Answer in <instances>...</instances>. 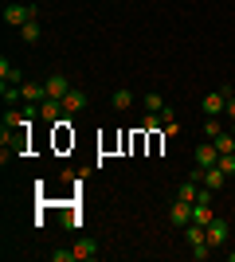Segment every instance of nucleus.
Listing matches in <instances>:
<instances>
[{"label": "nucleus", "mask_w": 235, "mask_h": 262, "mask_svg": "<svg viewBox=\"0 0 235 262\" xmlns=\"http://www.w3.org/2000/svg\"><path fill=\"white\" fill-rule=\"evenodd\" d=\"M35 16H39L35 4H8V8H4V24H8V28H24V24L35 20Z\"/></svg>", "instance_id": "f03ea898"}, {"label": "nucleus", "mask_w": 235, "mask_h": 262, "mask_svg": "<svg viewBox=\"0 0 235 262\" xmlns=\"http://www.w3.org/2000/svg\"><path fill=\"white\" fill-rule=\"evenodd\" d=\"M196 168H212V164H220V149H216L212 141H204V145H196Z\"/></svg>", "instance_id": "423d86ee"}, {"label": "nucleus", "mask_w": 235, "mask_h": 262, "mask_svg": "<svg viewBox=\"0 0 235 262\" xmlns=\"http://www.w3.org/2000/svg\"><path fill=\"white\" fill-rule=\"evenodd\" d=\"M161 133H165V137H177V133H180V125H177V121H173V118H165V125H161Z\"/></svg>", "instance_id": "4be33fe9"}, {"label": "nucleus", "mask_w": 235, "mask_h": 262, "mask_svg": "<svg viewBox=\"0 0 235 262\" xmlns=\"http://www.w3.org/2000/svg\"><path fill=\"white\" fill-rule=\"evenodd\" d=\"M110 106H114V110H130V106H134V90L118 86V90L110 94Z\"/></svg>", "instance_id": "dca6fc26"}, {"label": "nucleus", "mask_w": 235, "mask_h": 262, "mask_svg": "<svg viewBox=\"0 0 235 262\" xmlns=\"http://www.w3.org/2000/svg\"><path fill=\"white\" fill-rule=\"evenodd\" d=\"M227 262H235V251H227Z\"/></svg>", "instance_id": "b1692460"}, {"label": "nucleus", "mask_w": 235, "mask_h": 262, "mask_svg": "<svg viewBox=\"0 0 235 262\" xmlns=\"http://www.w3.org/2000/svg\"><path fill=\"white\" fill-rule=\"evenodd\" d=\"M208 247L212 251H224L227 247V219H212L208 223Z\"/></svg>", "instance_id": "39448f33"}, {"label": "nucleus", "mask_w": 235, "mask_h": 262, "mask_svg": "<svg viewBox=\"0 0 235 262\" xmlns=\"http://www.w3.org/2000/svg\"><path fill=\"white\" fill-rule=\"evenodd\" d=\"M20 90H24V102H44L47 98V86H44V82H35V78H24Z\"/></svg>", "instance_id": "1a4fd4ad"}, {"label": "nucleus", "mask_w": 235, "mask_h": 262, "mask_svg": "<svg viewBox=\"0 0 235 262\" xmlns=\"http://www.w3.org/2000/svg\"><path fill=\"white\" fill-rule=\"evenodd\" d=\"M20 39H24V43H39V16H35V20H28V24L20 28Z\"/></svg>", "instance_id": "f3484780"}, {"label": "nucleus", "mask_w": 235, "mask_h": 262, "mask_svg": "<svg viewBox=\"0 0 235 262\" xmlns=\"http://www.w3.org/2000/svg\"><path fill=\"white\" fill-rule=\"evenodd\" d=\"M212 145H216V149H220V157L235 153V133H231V129H224V133H216V137H212Z\"/></svg>", "instance_id": "ddd939ff"}, {"label": "nucleus", "mask_w": 235, "mask_h": 262, "mask_svg": "<svg viewBox=\"0 0 235 262\" xmlns=\"http://www.w3.org/2000/svg\"><path fill=\"white\" fill-rule=\"evenodd\" d=\"M141 106H145L149 114H165V118H173V110L165 106V98H161V94H145V98H141Z\"/></svg>", "instance_id": "f8f14e48"}, {"label": "nucleus", "mask_w": 235, "mask_h": 262, "mask_svg": "<svg viewBox=\"0 0 235 262\" xmlns=\"http://www.w3.org/2000/svg\"><path fill=\"white\" fill-rule=\"evenodd\" d=\"M220 168H224L227 176H235V153H227V157H220Z\"/></svg>", "instance_id": "412c9836"}, {"label": "nucleus", "mask_w": 235, "mask_h": 262, "mask_svg": "<svg viewBox=\"0 0 235 262\" xmlns=\"http://www.w3.org/2000/svg\"><path fill=\"white\" fill-rule=\"evenodd\" d=\"M224 114H227V121H235V94L227 98V110H224Z\"/></svg>", "instance_id": "5701e85b"}, {"label": "nucleus", "mask_w": 235, "mask_h": 262, "mask_svg": "<svg viewBox=\"0 0 235 262\" xmlns=\"http://www.w3.org/2000/svg\"><path fill=\"white\" fill-rule=\"evenodd\" d=\"M44 86H47V98H67L71 94V82H67V75H59V71H51V75L44 78Z\"/></svg>", "instance_id": "7ed1b4c3"}, {"label": "nucleus", "mask_w": 235, "mask_h": 262, "mask_svg": "<svg viewBox=\"0 0 235 262\" xmlns=\"http://www.w3.org/2000/svg\"><path fill=\"white\" fill-rule=\"evenodd\" d=\"M227 129H231V133H235V121H231V125H227Z\"/></svg>", "instance_id": "393cba45"}, {"label": "nucleus", "mask_w": 235, "mask_h": 262, "mask_svg": "<svg viewBox=\"0 0 235 262\" xmlns=\"http://www.w3.org/2000/svg\"><path fill=\"white\" fill-rule=\"evenodd\" d=\"M98 254H102V251H98V243H94V239H78V243H75V258H78V262H94Z\"/></svg>", "instance_id": "9d476101"}, {"label": "nucleus", "mask_w": 235, "mask_h": 262, "mask_svg": "<svg viewBox=\"0 0 235 262\" xmlns=\"http://www.w3.org/2000/svg\"><path fill=\"white\" fill-rule=\"evenodd\" d=\"M196 196H200V184H196V180H184V184L177 188V200H184V204H196Z\"/></svg>", "instance_id": "2eb2a0df"}, {"label": "nucleus", "mask_w": 235, "mask_h": 262, "mask_svg": "<svg viewBox=\"0 0 235 262\" xmlns=\"http://www.w3.org/2000/svg\"><path fill=\"white\" fill-rule=\"evenodd\" d=\"M212 219H216L212 204H192V223H200V227H208Z\"/></svg>", "instance_id": "4468645a"}, {"label": "nucleus", "mask_w": 235, "mask_h": 262, "mask_svg": "<svg viewBox=\"0 0 235 262\" xmlns=\"http://www.w3.org/2000/svg\"><path fill=\"white\" fill-rule=\"evenodd\" d=\"M224 129H227V125H224L220 118H204V133H208V141H212L216 133H224Z\"/></svg>", "instance_id": "a211bd4d"}, {"label": "nucleus", "mask_w": 235, "mask_h": 262, "mask_svg": "<svg viewBox=\"0 0 235 262\" xmlns=\"http://www.w3.org/2000/svg\"><path fill=\"white\" fill-rule=\"evenodd\" d=\"M208 254H212V247H208V243H196V247H192V258H196V262H204Z\"/></svg>", "instance_id": "aec40b11"}, {"label": "nucleus", "mask_w": 235, "mask_h": 262, "mask_svg": "<svg viewBox=\"0 0 235 262\" xmlns=\"http://www.w3.org/2000/svg\"><path fill=\"white\" fill-rule=\"evenodd\" d=\"M231 215H235V211H231Z\"/></svg>", "instance_id": "a878e982"}, {"label": "nucleus", "mask_w": 235, "mask_h": 262, "mask_svg": "<svg viewBox=\"0 0 235 262\" xmlns=\"http://www.w3.org/2000/svg\"><path fill=\"white\" fill-rule=\"evenodd\" d=\"M63 114H67V110H63V102H59V98H44V102H39V118L51 121V125H55Z\"/></svg>", "instance_id": "0eeeda50"}, {"label": "nucleus", "mask_w": 235, "mask_h": 262, "mask_svg": "<svg viewBox=\"0 0 235 262\" xmlns=\"http://www.w3.org/2000/svg\"><path fill=\"white\" fill-rule=\"evenodd\" d=\"M87 106H90V94H82V90H71L67 98H63V110H67L71 118H75V114H82Z\"/></svg>", "instance_id": "6e6552de"}, {"label": "nucleus", "mask_w": 235, "mask_h": 262, "mask_svg": "<svg viewBox=\"0 0 235 262\" xmlns=\"http://www.w3.org/2000/svg\"><path fill=\"white\" fill-rule=\"evenodd\" d=\"M168 223H173V227H188L192 223V204L173 200V204H168Z\"/></svg>", "instance_id": "20e7f679"}, {"label": "nucleus", "mask_w": 235, "mask_h": 262, "mask_svg": "<svg viewBox=\"0 0 235 262\" xmlns=\"http://www.w3.org/2000/svg\"><path fill=\"white\" fill-rule=\"evenodd\" d=\"M51 262H78L75 258V247H71V251H51Z\"/></svg>", "instance_id": "6ab92c4d"}, {"label": "nucleus", "mask_w": 235, "mask_h": 262, "mask_svg": "<svg viewBox=\"0 0 235 262\" xmlns=\"http://www.w3.org/2000/svg\"><path fill=\"white\" fill-rule=\"evenodd\" d=\"M235 90L231 86H220V90H212V94H204L200 98V110H204V118H220L227 110V98H231Z\"/></svg>", "instance_id": "f257e3e1"}, {"label": "nucleus", "mask_w": 235, "mask_h": 262, "mask_svg": "<svg viewBox=\"0 0 235 262\" xmlns=\"http://www.w3.org/2000/svg\"><path fill=\"white\" fill-rule=\"evenodd\" d=\"M0 98H4V106H20V102H24V90L16 86V82H0Z\"/></svg>", "instance_id": "9b49d317"}]
</instances>
